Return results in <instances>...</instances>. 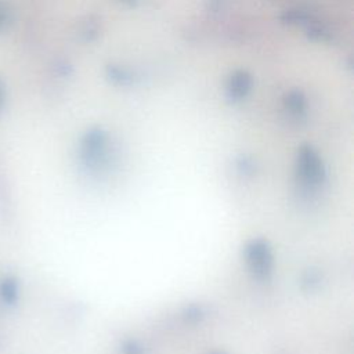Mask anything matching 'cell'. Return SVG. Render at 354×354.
<instances>
[{"mask_svg": "<svg viewBox=\"0 0 354 354\" xmlns=\"http://www.w3.org/2000/svg\"><path fill=\"white\" fill-rule=\"evenodd\" d=\"M246 259H248V263H249L252 271L257 277L264 278L270 274L272 257H271L270 249L267 248V245L263 241H253L246 248Z\"/></svg>", "mask_w": 354, "mask_h": 354, "instance_id": "1", "label": "cell"}, {"mask_svg": "<svg viewBox=\"0 0 354 354\" xmlns=\"http://www.w3.org/2000/svg\"><path fill=\"white\" fill-rule=\"evenodd\" d=\"M297 170H299L300 180L306 185L315 187L324 180L322 165H321L319 159L317 158V155L310 149H306L300 153Z\"/></svg>", "mask_w": 354, "mask_h": 354, "instance_id": "2", "label": "cell"}, {"mask_svg": "<svg viewBox=\"0 0 354 354\" xmlns=\"http://www.w3.org/2000/svg\"><path fill=\"white\" fill-rule=\"evenodd\" d=\"M7 21H8V12H7L4 4L0 1V32L4 29Z\"/></svg>", "mask_w": 354, "mask_h": 354, "instance_id": "3", "label": "cell"}, {"mask_svg": "<svg viewBox=\"0 0 354 354\" xmlns=\"http://www.w3.org/2000/svg\"><path fill=\"white\" fill-rule=\"evenodd\" d=\"M4 101H6V91H4V86H3V83L0 80V111L3 109Z\"/></svg>", "mask_w": 354, "mask_h": 354, "instance_id": "4", "label": "cell"}]
</instances>
